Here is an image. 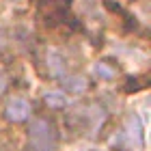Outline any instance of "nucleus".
Returning <instances> with one entry per match:
<instances>
[{
	"label": "nucleus",
	"mask_w": 151,
	"mask_h": 151,
	"mask_svg": "<svg viewBox=\"0 0 151 151\" xmlns=\"http://www.w3.org/2000/svg\"><path fill=\"white\" fill-rule=\"evenodd\" d=\"M4 116L11 123H26L30 119V104L24 97H11L4 106Z\"/></svg>",
	"instance_id": "nucleus-1"
},
{
	"label": "nucleus",
	"mask_w": 151,
	"mask_h": 151,
	"mask_svg": "<svg viewBox=\"0 0 151 151\" xmlns=\"http://www.w3.org/2000/svg\"><path fill=\"white\" fill-rule=\"evenodd\" d=\"M63 86L65 91H71V93H80L86 88V78L80 73H73V76H67V78L63 80Z\"/></svg>",
	"instance_id": "nucleus-2"
},
{
	"label": "nucleus",
	"mask_w": 151,
	"mask_h": 151,
	"mask_svg": "<svg viewBox=\"0 0 151 151\" xmlns=\"http://www.w3.org/2000/svg\"><path fill=\"white\" fill-rule=\"evenodd\" d=\"M43 101H45L50 108L60 110V108L67 106V95H65V91H50V93L43 95Z\"/></svg>",
	"instance_id": "nucleus-3"
}]
</instances>
